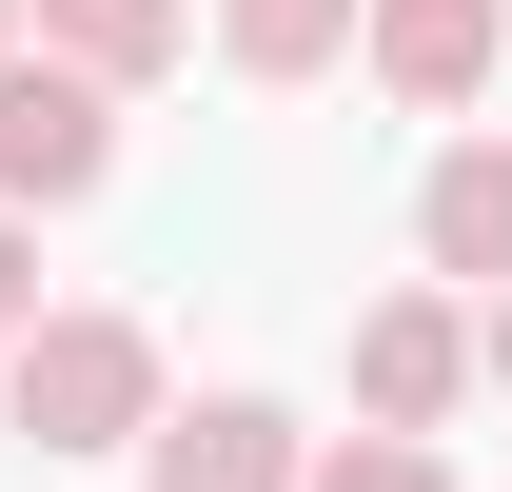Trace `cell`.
<instances>
[{
	"label": "cell",
	"mask_w": 512,
	"mask_h": 492,
	"mask_svg": "<svg viewBox=\"0 0 512 492\" xmlns=\"http://www.w3.org/2000/svg\"><path fill=\"white\" fill-rule=\"evenodd\" d=\"M355 20H375V0H217V60H237L256 99H296V79L355 60Z\"/></svg>",
	"instance_id": "52a82bcc"
},
{
	"label": "cell",
	"mask_w": 512,
	"mask_h": 492,
	"mask_svg": "<svg viewBox=\"0 0 512 492\" xmlns=\"http://www.w3.org/2000/svg\"><path fill=\"white\" fill-rule=\"evenodd\" d=\"M473 374H493V394H512V296H473Z\"/></svg>",
	"instance_id": "8fae6325"
},
{
	"label": "cell",
	"mask_w": 512,
	"mask_h": 492,
	"mask_svg": "<svg viewBox=\"0 0 512 492\" xmlns=\"http://www.w3.org/2000/svg\"><path fill=\"white\" fill-rule=\"evenodd\" d=\"M414 256H434L453 296H512V138H434V178H414Z\"/></svg>",
	"instance_id": "8992f818"
},
{
	"label": "cell",
	"mask_w": 512,
	"mask_h": 492,
	"mask_svg": "<svg viewBox=\"0 0 512 492\" xmlns=\"http://www.w3.org/2000/svg\"><path fill=\"white\" fill-rule=\"evenodd\" d=\"M99 178H119V79H79L60 40H20L0 60V197L20 217H79Z\"/></svg>",
	"instance_id": "7a4b0ae2"
},
{
	"label": "cell",
	"mask_w": 512,
	"mask_h": 492,
	"mask_svg": "<svg viewBox=\"0 0 512 492\" xmlns=\"http://www.w3.org/2000/svg\"><path fill=\"white\" fill-rule=\"evenodd\" d=\"M316 473V433L276 414V394H178V414L138 433V492H296Z\"/></svg>",
	"instance_id": "5b68a950"
},
{
	"label": "cell",
	"mask_w": 512,
	"mask_h": 492,
	"mask_svg": "<svg viewBox=\"0 0 512 492\" xmlns=\"http://www.w3.org/2000/svg\"><path fill=\"white\" fill-rule=\"evenodd\" d=\"M158 414H178L158 315H119V296H40L20 335H0V433H20L40 473H99V453H138Z\"/></svg>",
	"instance_id": "6da1fadb"
},
{
	"label": "cell",
	"mask_w": 512,
	"mask_h": 492,
	"mask_svg": "<svg viewBox=\"0 0 512 492\" xmlns=\"http://www.w3.org/2000/svg\"><path fill=\"white\" fill-rule=\"evenodd\" d=\"M40 40H60L79 79H119V99H138V79L197 60V0H40Z\"/></svg>",
	"instance_id": "ba28073f"
},
{
	"label": "cell",
	"mask_w": 512,
	"mask_h": 492,
	"mask_svg": "<svg viewBox=\"0 0 512 492\" xmlns=\"http://www.w3.org/2000/svg\"><path fill=\"white\" fill-rule=\"evenodd\" d=\"M296 492H453V453H434V433H375V414H355V433H316V473H296Z\"/></svg>",
	"instance_id": "9c48e42d"
},
{
	"label": "cell",
	"mask_w": 512,
	"mask_h": 492,
	"mask_svg": "<svg viewBox=\"0 0 512 492\" xmlns=\"http://www.w3.org/2000/svg\"><path fill=\"white\" fill-rule=\"evenodd\" d=\"M473 394H493V374H473V296H453V276H414V296L355 315V414L375 433H453Z\"/></svg>",
	"instance_id": "3957f363"
},
{
	"label": "cell",
	"mask_w": 512,
	"mask_h": 492,
	"mask_svg": "<svg viewBox=\"0 0 512 492\" xmlns=\"http://www.w3.org/2000/svg\"><path fill=\"white\" fill-rule=\"evenodd\" d=\"M493 60H512V0H375V20H355V79L414 99V119H473Z\"/></svg>",
	"instance_id": "277c9868"
},
{
	"label": "cell",
	"mask_w": 512,
	"mask_h": 492,
	"mask_svg": "<svg viewBox=\"0 0 512 492\" xmlns=\"http://www.w3.org/2000/svg\"><path fill=\"white\" fill-rule=\"evenodd\" d=\"M20 40H40V0H0V60H20Z\"/></svg>",
	"instance_id": "7c38bea8"
},
{
	"label": "cell",
	"mask_w": 512,
	"mask_h": 492,
	"mask_svg": "<svg viewBox=\"0 0 512 492\" xmlns=\"http://www.w3.org/2000/svg\"><path fill=\"white\" fill-rule=\"evenodd\" d=\"M20 315H40V217L0 197V335H20Z\"/></svg>",
	"instance_id": "30bf717a"
}]
</instances>
